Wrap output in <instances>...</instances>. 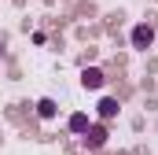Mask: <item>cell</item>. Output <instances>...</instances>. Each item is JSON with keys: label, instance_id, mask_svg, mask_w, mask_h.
<instances>
[{"label": "cell", "instance_id": "6da1fadb", "mask_svg": "<svg viewBox=\"0 0 158 155\" xmlns=\"http://www.w3.org/2000/svg\"><path fill=\"white\" fill-rule=\"evenodd\" d=\"M155 44V30L151 26H136L132 30V48H151Z\"/></svg>", "mask_w": 158, "mask_h": 155}, {"label": "cell", "instance_id": "7a4b0ae2", "mask_svg": "<svg viewBox=\"0 0 158 155\" xmlns=\"http://www.w3.org/2000/svg\"><path fill=\"white\" fill-rule=\"evenodd\" d=\"M103 140H107V129H103V126H88V133H85V148H103Z\"/></svg>", "mask_w": 158, "mask_h": 155}, {"label": "cell", "instance_id": "3957f363", "mask_svg": "<svg viewBox=\"0 0 158 155\" xmlns=\"http://www.w3.org/2000/svg\"><path fill=\"white\" fill-rule=\"evenodd\" d=\"M81 85H85V89H103V70L88 67V70L81 74Z\"/></svg>", "mask_w": 158, "mask_h": 155}, {"label": "cell", "instance_id": "277c9868", "mask_svg": "<svg viewBox=\"0 0 158 155\" xmlns=\"http://www.w3.org/2000/svg\"><path fill=\"white\" fill-rule=\"evenodd\" d=\"M114 115H118V100H110V96L99 100V118H114Z\"/></svg>", "mask_w": 158, "mask_h": 155}, {"label": "cell", "instance_id": "5b68a950", "mask_svg": "<svg viewBox=\"0 0 158 155\" xmlns=\"http://www.w3.org/2000/svg\"><path fill=\"white\" fill-rule=\"evenodd\" d=\"M70 129L85 137V133H88V115H74V118H70Z\"/></svg>", "mask_w": 158, "mask_h": 155}, {"label": "cell", "instance_id": "8992f818", "mask_svg": "<svg viewBox=\"0 0 158 155\" xmlns=\"http://www.w3.org/2000/svg\"><path fill=\"white\" fill-rule=\"evenodd\" d=\"M37 115L40 118H55V100H40V104H37Z\"/></svg>", "mask_w": 158, "mask_h": 155}]
</instances>
